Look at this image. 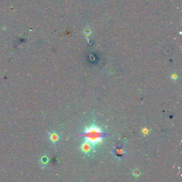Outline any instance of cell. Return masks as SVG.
I'll list each match as a JSON object with an SVG mask.
<instances>
[{
	"label": "cell",
	"mask_w": 182,
	"mask_h": 182,
	"mask_svg": "<svg viewBox=\"0 0 182 182\" xmlns=\"http://www.w3.org/2000/svg\"><path fill=\"white\" fill-rule=\"evenodd\" d=\"M81 135L84 137L86 141L91 143L94 147L103 142L105 137V134L102 130L101 128L98 127L95 124L86 127Z\"/></svg>",
	"instance_id": "1"
},
{
	"label": "cell",
	"mask_w": 182,
	"mask_h": 182,
	"mask_svg": "<svg viewBox=\"0 0 182 182\" xmlns=\"http://www.w3.org/2000/svg\"><path fill=\"white\" fill-rule=\"evenodd\" d=\"M94 148L95 147L91 143L88 142V141H86V140L83 142L82 144L81 145V147H80L81 152H83L84 154L90 153V152H91L92 151L94 150Z\"/></svg>",
	"instance_id": "2"
},
{
	"label": "cell",
	"mask_w": 182,
	"mask_h": 182,
	"mask_svg": "<svg viewBox=\"0 0 182 182\" xmlns=\"http://www.w3.org/2000/svg\"><path fill=\"white\" fill-rule=\"evenodd\" d=\"M112 154L117 159H122L126 155L125 150L122 147H117L112 151Z\"/></svg>",
	"instance_id": "3"
},
{
	"label": "cell",
	"mask_w": 182,
	"mask_h": 182,
	"mask_svg": "<svg viewBox=\"0 0 182 182\" xmlns=\"http://www.w3.org/2000/svg\"><path fill=\"white\" fill-rule=\"evenodd\" d=\"M48 140L51 143L56 144L60 140V136L59 134H58L55 132H52L48 133Z\"/></svg>",
	"instance_id": "4"
},
{
	"label": "cell",
	"mask_w": 182,
	"mask_h": 182,
	"mask_svg": "<svg viewBox=\"0 0 182 182\" xmlns=\"http://www.w3.org/2000/svg\"><path fill=\"white\" fill-rule=\"evenodd\" d=\"M48 162V158L46 156H45V157H43L42 159H41V164H44V165H46V164H47Z\"/></svg>",
	"instance_id": "5"
}]
</instances>
